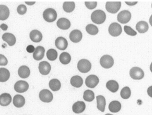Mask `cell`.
Listing matches in <instances>:
<instances>
[{"label":"cell","instance_id":"cell-1","mask_svg":"<svg viewBox=\"0 0 154 115\" xmlns=\"http://www.w3.org/2000/svg\"><path fill=\"white\" fill-rule=\"evenodd\" d=\"M106 19V15L105 12L102 10L95 11L91 15V20L95 24H103Z\"/></svg>","mask_w":154,"mask_h":115},{"label":"cell","instance_id":"cell-2","mask_svg":"<svg viewBox=\"0 0 154 115\" xmlns=\"http://www.w3.org/2000/svg\"><path fill=\"white\" fill-rule=\"evenodd\" d=\"M43 17L46 22H54L57 18V13L54 8H47L43 13Z\"/></svg>","mask_w":154,"mask_h":115},{"label":"cell","instance_id":"cell-3","mask_svg":"<svg viewBox=\"0 0 154 115\" xmlns=\"http://www.w3.org/2000/svg\"><path fill=\"white\" fill-rule=\"evenodd\" d=\"M91 68V64L90 62L86 59L79 60L77 64V69L79 72L83 73H86L90 71Z\"/></svg>","mask_w":154,"mask_h":115},{"label":"cell","instance_id":"cell-4","mask_svg":"<svg viewBox=\"0 0 154 115\" xmlns=\"http://www.w3.org/2000/svg\"><path fill=\"white\" fill-rule=\"evenodd\" d=\"M121 6L120 2H108L106 4V8L111 14H116L120 10Z\"/></svg>","mask_w":154,"mask_h":115},{"label":"cell","instance_id":"cell-5","mask_svg":"<svg viewBox=\"0 0 154 115\" xmlns=\"http://www.w3.org/2000/svg\"><path fill=\"white\" fill-rule=\"evenodd\" d=\"M100 64L101 67L105 69H109L114 64V60L111 56L109 55H105L101 58Z\"/></svg>","mask_w":154,"mask_h":115},{"label":"cell","instance_id":"cell-6","mask_svg":"<svg viewBox=\"0 0 154 115\" xmlns=\"http://www.w3.org/2000/svg\"><path fill=\"white\" fill-rule=\"evenodd\" d=\"M108 31L111 36L117 37L120 35L122 32V30L120 24L117 23H113L109 26Z\"/></svg>","mask_w":154,"mask_h":115},{"label":"cell","instance_id":"cell-7","mask_svg":"<svg viewBox=\"0 0 154 115\" xmlns=\"http://www.w3.org/2000/svg\"><path fill=\"white\" fill-rule=\"evenodd\" d=\"M39 98L44 103H50L54 98V96L51 92L48 89H42L40 92Z\"/></svg>","mask_w":154,"mask_h":115},{"label":"cell","instance_id":"cell-8","mask_svg":"<svg viewBox=\"0 0 154 115\" xmlns=\"http://www.w3.org/2000/svg\"><path fill=\"white\" fill-rule=\"evenodd\" d=\"M130 76L133 79L140 80L144 76V72L140 67H132L130 71Z\"/></svg>","mask_w":154,"mask_h":115},{"label":"cell","instance_id":"cell-9","mask_svg":"<svg viewBox=\"0 0 154 115\" xmlns=\"http://www.w3.org/2000/svg\"><path fill=\"white\" fill-rule=\"evenodd\" d=\"M131 16V13L130 11L125 10L119 13L117 19L118 21L121 24H127L128 22H130Z\"/></svg>","mask_w":154,"mask_h":115},{"label":"cell","instance_id":"cell-10","mask_svg":"<svg viewBox=\"0 0 154 115\" xmlns=\"http://www.w3.org/2000/svg\"><path fill=\"white\" fill-rule=\"evenodd\" d=\"M29 89V84L24 81H18L14 85V89L19 93L26 92Z\"/></svg>","mask_w":154,"mask_h":115},{"label":"cell","instance_id":"cell-11","mask_svg":"<svg viewBox=\"0 0 154 115\" xmlns=\"http://www.w3.org/2000/svg\"><path fill=\"white\" fill-rule=\"evenodd\" d=\"M99 82V78L95 75H90L87 76L85 80L86 85L91 89L95 88L98 84Z\"/></svg>","mask_w":154,"mask_h":115},{"label":"cell","instance_id":"cell-12","mask_svg":"<svg viewBox=\"0 0 154 115\" xmlns=\"http://www.w3.org/2000/svg\"><path fill=\"white\" fill-rule=\"evenodd\" d=\"M39 70L40 73L42 75L46 76L49 74L50 72L51 69V67L49 63L47 61H42L39 64Z\"/></svg>","mask_w":154,"mask_h":115},{"label":"cell","instance_id":"cell-13","mask_svg":"<svg viewBox=\"0 0 154 115\" xmlns=\"http://www.w3.org/2000/svg\"><path fill=\"white\" fill-rule=\"evenodd\" d=\"M82 37L83 34L79 30H74L69 34V39L74 43L79 42L82 39Z\"/></svg>","mask_w":154,"mask_h":115},{"label":"cell","instance_id":"cell-14","mask_svg":"<svg viewBox=\"0 0 154 115\" xmlns=\"http://www.w3.org/2000/svg\"><path fill=\"white\" fill-rule=\"evenodd\" d=\"M55 45L58 49L64 50L67 48L68 42L65 38L63 37H59L55 40Z\"/></svg>","mask_w":154,"mask_h":115},{"label":"cell","instance_id":"cell-15","mask_svg":"<svg viewBox=\"0 0 154 115\" xmlns=\"http://www.w3.org/2000/svg\"><path fill=\"white\" fill-rule=\"evenodd\" d=\"M45 53V49L42 46H38L35 48V50L33 53V58L37 61H40L44 58Z\"/></svg>","mask_w":154,"mask_h":115},{"label":"cell","instance_id":"cell-16","mask_svg":"<svg viewBox=\"0 0 154 115\" xmlns=\"http://www.w3.org/2000/svg\"><path fill=\"white\" fill-rule=\"evenodd\" d=\"M2 39L6 42L10 46H14L16 42V37L13 34L6 33L3 35Z\"/></svg>","mask_w":154,"mask_h":115},{"label":"cell","instance_id":"cell-17","mask_svg":"<svg viewBox=\"0 0 154 115\" xmlns=\"http://www.w3.org/2000/svg\"><path fill=\"white\" fill-rule=\"evenodd\" d=\"M29 37L32 42L38 43L40 42L42 39V33L38 30H33L30 33Z\"/></svg>","mask_w":154,"mask_h":115},{"label":"cell","instance_id":"cell-18","mask_svg":"<svg viewBox=\"0 0 154 115\" xmlns=\"http://www.w3.org/2000/svg\"><path fill=\"white\" fill-rule=\"evenodd\" d=\"M86 108L85 103L82 101H78L73 104L72 106L73 111L75 113H83Z\"/></svg>","mask_w":154,"mask_h":115},{"label":"cell","instance_id":"cell-19","mask_svg":"<svg viewBox=\"0 0 154 115\" xmlns=\"http://www.w3.org/2000/svg\"><path fill=\"white\" fill-rule=\"evenodd\" d=\"M57 25L61 30H67L71 27V22L67 18H61L57 20Z\"/></svg>","mask_w":154,"mask_h":115},{"label":"cell","instance_id":"cell-20","mask_svg":"<svg viewBox=\"0 0 154 115\" xmlns=\"http://www.w3.org/2000/svg\"><path fill=\"white\" fill-rule=\"evenodd\" d=\"M12 96L8 93H3L0 95V105L7 106L12 101Z\"/></svg>","mask_w":154,"mask_h":115},{"label":"cell","instance_id":"cell-21","mask_svg":"<svg viewBox=\"0 0 154 115\" xmlns=\"http://www.w3.org/2000/svg\"><path fill=\"white\" fill-rule=\"evenodd\" d=\"M13 103L15 107L17 108H21L23 107L25 104V99L23 96L16 95L13 98Z\"/></svg>","mask_w":154,"mask_h":115},{"label":"cell","instance_id":"cell-22","mask_svg":"<svg viewBox=\"0 0 154 115\" xmlns=\"http://www.w3.org/2000/svg\"><path fill=\"white\" fill-rule=\"evenodd\" d=\"M10 15L9 8L4 5H0V20H5L8 18Z\"/></svg>","mask_w":154,"mask_h":115},{"label":"cell","instance_id":"cell-23","mask_svg":"<svg viewBox=\"0 0 154 115\" xmlns=\"http://www.w3.org/2000/svg\"><path fill=\"white\" fill-rule=\"evenodd\" d=\"M18 74L20 77L22 79L28 78L30 74L29 68L27 66H21L18 69Z\"/></svg>","mask_w":154,"mask_h":115},{"label":"cell","instance_id":"cell-24","mask_svg":"<svg viewBox=\"0 0 154 115\" xmlns=\"http://www.w3.org/2000/svg\"><path fill=\"white\" fill-rule=\"evenodd\" d=\"M96 99H97V108L101 112H104L106 104L105 97L102 95L97 96Z\"/></svg>","mask_w":154,"mask_h":115},{"label":"cell","instance_id":"cell-25","mask_svg":"<svg viewBox=\"0 0 154 115\" xmlns=\"http://www.w3.org/2000/svg\"><path fill=\"white\" fill-rule=\"evenodd\" d=\"M70 83L72 85L76 88L81 87L83 84V79L81 76H74L70 80Z\"/></svg>","mask_w":154,"mask_h":115},{"label":"cell","instance_id":"cell-26","mask_svg":"<svg viewBox=\"0 0 154 115\" xmlns=\"http://www.w3.org/2000/svg\"><path fill=\"white\" fill-rule=\"evenodd\" d=\"M106 87L107 89L112 93L117 92L119 89L118 83L115 80H110L106 84Z\"/></svg>","mask_w":154,"mask_h":115},{"label":"cell","instance_id":"cell-27","mask_svg":"<svg viewBox=\"0 0 154 115\" xmlns=\"http://www.w3.org/2000/svg\"><path fill=\"white\" fill-rule=\"evenodd\" d=\"M109 110L112 113H118L121 109V104L119 101H111L109 105Z\"/></svg>","mask_w":154,"mask_h":115},{"label":"cell","instance_id":"cell-28","mask_svg":"<svg viewBox=\"0 0 154 115\" xmlns=\"http://www.w3.org/2000/svg\"><path fill=\"white\" fill-rule=\"evenodd\" d=\"M149 28L147 23L145 21L138 22L136 25V29L140 33H145L147 32Z\"/></svg>","mask_w":154,"mask_h":115},{"label":"cell","instance_id":"cell-29","mask_svg":"<svg viewBox=\"0 0 154 115\" xmlns=\"http://www.w3.org/2000/svg\"><path fill=\"white\" fill-rule=\"evenodd\" d=\"M49 85L52 91L57 92L58 91L61 89V84L59 79H54L50 81Z\"/></svg>","mask_w":154,"mask_h":115},{"label":"cell","instance_id":"cell-30","mask_svg":"<svg viewBox=\"0 0 154 115\" xmlns=\"http://www.w3.org/2000/svg\"><path fill=\"white\" fill-rule=\"evenodd\" d=\"M10 77V71L5 68H0V82H5Z\"/></svg>","mask_w":154,"mask_h":115},{"label":"cell","instance_id":"cell-31","mask_svg":"<svg viewBox=\"0 0 154 115\" xmlns=\"http://www.w3.org/2000/svg\"><path fill=\"white\" fill-rule=\"evenodd\" d=\"M61 64L64 65L69 64L71 61V57L69 53L67 52H63L62 53L59 58Z\"/></svg>","mask_w":154,"mask_h":115},{"label":"cell","instance_id":"cell-32","mask_svg":"<svg viewBox=\"0 0 154 115\" xmlns=\"http://www.w3.org/2000/svg\"><path fill=\"white\" fill-rule=\"evenodd\" d=\"M75 8V4L74 2H65L63 5V8L65 12L71 13Z\"/></svg>","mask_w":154,"mask_h":115},{"label":"cell","instance_id":"cell-33","mask_svg":"<svg viewBox=\"0 0 154 115\" xmlns=\"http://www.w3.org/2000/svg\"><path fill=\"white\" fill-rule=\"evenodd\" d=\"M83 98L85 101L91 102L95 99V94L91 90H86L84 92Z\"/></svg>","mask_w":154,"mask_h":115},{"label":"cell","instance_id":"cell-34","mask_svg":"<svg viewBox=\"0 0 154 115\" xmlns=\"http://www.w3.org/2000/svg\"><path fill=\"white\" fill-rule=\"evenodd\" d=\"M86 30L91 35H96L99 32V30L97 26H95L93 24H88L86 27Z\"/></svg>","mask_w":154,"mask_h":115},{"label":"cell","instance_id":"cell-35","mask_svg":"<svg viewBox=\"0 0 154 115\" xmlns=\"http://www.w3.org/2000/svg\"><path fill=\"white\" fill-rule=\"evenodd\" d=\"M131 95V92L130 87L128 86L123 87L121 89L120 92V95L123 99H127L130 97Z\"/></svg>","mask_w":154,"mask_h":115},{"label":"cell","instance_id":"cell-36","mask_svg":"<svg viewBox=\"0 0 154 115\" xmlns=\"http://www.w3.org/2000/svg\"><path fill=\"white\" fill-rule=\"evenodd\" d=\"M47 57L48 60L50 61H54L57 59V52L54 49H50L47 52Z\"/></svg>","mask_w":154,"mask_h":115},{"label":"cell","instance_id":"cell-37","mask_svg":"<svg viewBox=\"0 0 154 115\" xmlns=\"http://www.w3.org/2000/svg\"><path fill=\"white\" fill-rule=\"evenodd\" d=\"M124 30L125 33L130 36H135L137 35V33L130 26H125L124 27Z\"/></svg>","mask_w":154,"mask_h":115},{"label":"cell","instance_id":"cell-38","mask_svg":"<svg viewBox=\"0 0 154 115\" xmlns=\"http://www.w3.org/2000/svg\"><path fill=\"white\" fill-rule=\"evenodd\" d=\"M17 11L20 15H24L27 12V8L25 5L21 4L17 8Z\"/></svg>","mask_w":154,"mask_h":115},{"label":"cell","instance_id":"cell-39","mask_svg":"<svg viewBox=\"0 0 154 115\" xmlns=\"http://www.w3.org/2000/svg\"><path fill=\"white\" fill-rule=\"evenodd\" d=\"M85 4L86 8L89 10H93L97 6V2H85Z\"/></svg>","mask_w":154,"mask_h":115},{"label":"cell","instance_id":"cell-40","mask_svg":"<svg viewBox=\"0 0 154 115\" xmlns=\"http://www.w3.org/2000/svg\"><path fill=\"white\" fill-rule=\"evenodd\" d=\"M8 64V59L4 55L0 54V66H6Z\"/></svg>","mask_w":154,"mask_h":115},{"label":"cell","instance_id":"cell-41","mask_svg":"<svg viewBox=\"0 0 154 115\" xmlns=\"http://www.w3.org/2000/svg\"><path fill=\"white\" fill-rule=\"evenodd\" d=\"M26 50L28 53H34L35 50V48L32 45H29L27 47Z\"/></svg>","mask_w":154,"mask_h":115},{"label":"cell","instance_id":"cell-42","mask_svg":"<svg viewBox=\"0 0 154 115\" xmlns=\"http://www.w3.org/2000/svg\"><path fill=\"white\" fill-rule=\"evenodd\" d=\"M0 28H1L3 30L6 31L8 29V26L5 24H2L0 25Z\"/></svg>","mask_w":154,"mask_h":115},{"label":"cell","instance_id":"cell-43","mask_svg":"<svg viewBox=\"0 0 154 115\" xmlns=\"http://www.w3.org/2000/svg\"><path fill=\"white\" fill-rule=\"evenodd\" d=\"M152 87L150 86V87L148 88V89H147V93H148V95L150 96V97H152Z\"/></svg>","mask_w":154,"mask_h":115},{"label":"cell","instance_id":"cell-44","mask_svg":"<svg viewBox=\"0 0 154 115\" xmlns=\"http://www.w3.org/2000/svg\"><path fill=\"white\" fill-rule=\"evenodd\" d=\"M126 3V4H128V5H134L135 4H137V2H125Z\"/></svg>","mask_w":154,"mask_h":115},{"label":"cell","instance_id":"cell-45","mask_svg":"<svg viewBox=\"0 0 154 115\" xmlns=\"http://www.w3.org/2000/svg\"><path fill=\"white\" fill-rule=\"evenodd\" d=\"M25 3H26V4H27V5H33V4H34L35 3V2H25Z\"/></svg>","mask_w":154,"mask_h":115},{"label":"cell","instance_id":"cell-46","mask_svg":"<svg viewBox=\"0 0 154 115\" xmlns=\"http://www.w3.org/2000/svg\"><path fill=\"white\" fill-rule=\"evenodd\" d=\"M111 115V114H110V113H107V114H106V115Z\"/></svg>","mask_w":154,"mask_h":115}]
</instances>
